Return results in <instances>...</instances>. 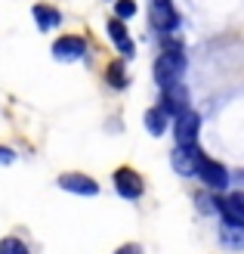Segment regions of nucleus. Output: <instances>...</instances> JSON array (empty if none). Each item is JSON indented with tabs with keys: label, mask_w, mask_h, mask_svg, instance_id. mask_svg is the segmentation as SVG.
Returning a JSON list of instances; mask_svg holds the SVG:
<instances>
[{
	"label": "nucleus",
	"mask_w": 244,
	"mask_h": 254,
	"mask_svg": "<svg viewBox=\"0 0 244 254\" xmlns=\"http://www.w3.org/2000/svg\"><path fill=\"white\" fill-rule=\"evenodd\" d=\"M16 161V152L6 149V146H0V164H12Z\"/></svg>",
	"instance_id": "obj_18"
},
{
	"label": "nucleus",
	"mask_w": 244,
	"mask_h": 254,
	"mask_svg": "<svg viewBox=\"0 0 244 254\" xmlns=\"http://www.w3.org/2000/svg\"><path fill=\"white\" fill-rule=\"evenodd\" d=\"M114 254H143V248H136V245H124V248H118Z\"/></svg>",
	"instance_id": "obj_20"
},
{
	"label": "nucleus",
	"mask_w": 244,
	"mask_h": 254,
	"mask_svg": "<svg viewBox=\"0 0 244 254\" xmlns=\"http://www.w3.org/2000/svg\"><path fill=\"white\" fill-rule=\"evenodd\" d=\"M198 130H201V118L198 112H183L176 115V124H173V136H176V146H192L198 143Z\"/></svg>",
	"instance_id": "obj_3"
},
{
	"label": "nucleus",
	"mask_w": 244,
	"mask_h": 254,
	"mask_svg": "<svg viewBox=\"0 0 244 254\" xmlns=\"http://www.w3.org/2000/svg\"><path fill=\"white\" fill-rule=\"evenodd\" d=\"M183 74H186V53H183V47H179V50H167V53L158 56V62H155V81H158L161 90H164V87L179 84Z\"/></svg>",
	"instance_id": "obj_1"
},
{
	"label": "nucleus",
	"mask_w": 244,
	"mask_h": 254,
	"mask_svg": "<svg viewBox=\"0 0 244 254\" xmlns=\"http://www.w3.org/2000/svg\"><path fill=\"white\" fill-rule=\"evenodd\" d=\"M84 53H87V41L78 34H65L53 44V56L59 62H78V59H84Z\"/></svg>",
	"instance_id": "obj_5"
},
{
	"label": "nucleus",
	"mask_w": 244,
	"mask_h": 254,
	"mask_svg": "<svg viewBox=\"0 0 244 254\" xmlns=\"http://www.w3.org/2000/svg\"><path fill=\"white\" fill-rule=\"evenodd\" d=\"M216 211L226 220H244V192H232L226 198H216Z\"/></svg>",
	"instance_id": "obj_10"
},
{
	"label": "nucleus",
	"mask_w": 244,
	"mask_h": 254,
	"mask_svg": "<svg viewBox=\"0 0 244 254\" xmlns=\"http://www.w3.org/2000/svg\"><path fill=\"white\" fill-rule=\"evenodd\" d=\"M161 109L167 112V115H183V112H189V90L183 84H173V87H164L161 93Z\"/></svg>",
	"instance_id": "obj_6"
},
{
	"label": "nucleus",
	"mask_w": 244,
	"mask_h": 254,
	"mask_svg": "<svg viewBox=\"0 0 244 254\" xmlns=\"http://www.w3.org/2000/svg\"><path fill=\"white\" fill-rule=\"evenodd\" d=\"M0 254H28V248L16 236H6V239H0Z\"/></svg>",
	"instance_id": "obj_15"
},
{
	"label": "nucleus",
	"mask_w": 244,
	"mask_h": 254,
	"mask_svg": "<svg viewBox=\"0 0 244 254\" xmlns=\"http://www.w3.org/2000/svg\"><path fill=\"white\" fill-rule=\"evenodd\" d=\"M59 186L65 189V192H78V195H96L99 192V183L87 174H62Z\"/></svg>",
	"instance_id": "obj_9"
},
{
	"label": "nucleus",
	"mask_w": 244,
	"mask_h": 254,
	"mask_svg": "<svg viewBox=\"0 0 244 254\" xmlns=\"http://www.w3.org/2000/svg\"><path fill=\"white\" fill-rule=\"evenodd\" d=\"M195 177H198V180L207 186V189H213V192H223V189L229 186V171L223 168L220 161H213V158H207V155L201 158Z\"/></svg>",
	"instance_id": "obj_2"
},
{
	"label": "nucleus",
	"mask_w": 244,
	"mask_h": 254,
	"mask_svg": "<svg viewBox=\"0 0 244 254\" xmlns=\"http://www.w3.org/2000/svg\"><path fill=\"white\" fill-rule=\"evenodd\" d=\"M220 236H223V242H226V245L241 248V245H244V220H226V217H223Z\"/></svg>",
	"instance_id": "obj_12"
},
{
	"label": "nucleus",
	"mask_w": 244,
	"mask_h": 254,
	"mask_svg": "<svg viewBox=\"0 0 244 254\" xmlns=\"http://www.w3.org/2000/svg\"><path fill=\"white\" fill-rule=\"evenodd\" d=\"M31 16H34V22H37V28H41V31L59 28V22H62V12L53 9V6H47V3H37V6L31 9Z\"/></svg>",
	"instance_id": "obj_11"
},
{
	"label": "nucleus",
	"mask_w": 244,
	"mask_h": 254,
	"mask_svg": "<svg viewBox=\"0 0 244 254\" xmlns=\"http://www.w3.org/2000/svg\"><path fill=\"white\" fill-rule=\"evenodd\" d=\"M201 158H204V152L198 149V143H192V146H176L170 161H173L176 174H183V177H195Z\"/></svg>",
	"instance_id": "obj_4"
},
{
	"label": "nucleus",
	"mask_w": 244,
	"mask_h": 254,
	"mask_svg": "<svg viewBox=\"0 0 244 254\" xmlns=\"http://www.w3.org/2000/svg\"><path fill=\"white\" fill-rule=\"evenodd\" d=\"M108 84H111V87H127L124 65H121V62H111V65H108Z\"/></svg>",
	"instance_id": "obj_16"
},
{
	"label": "nucleus",
	"mask_w": 244,
	"mask_h": 254,
	"mask_svg": "<svg viewBox=\"0 0 244 254\" xmlns=\"http://www.w3.org/2000/svg\"><path fill=\"white\" fill-rule=\"evenodd\" d=\"M151 3H167V0H151Z\"/></svg>",
	"instance_id": "obj_21"
},
{
	"label": "nucleus",
	"mask_w": 244,
	"mask_h": 254,
	"mask_svg": "<svg viewBox=\"0 0 244 254\" xmlns=\"http://www.w3.org/2000/svg\"><path fill=\"white\" fill-rule=\"evenodd\" d=\"M114 12H118V19L124 22V19H130L136 12V3H133V0H118V3H114Z\"/></svg>",
	"instance_id": "obj_17"
},
{
	"label": "nucleus",
	"mask_w": 244,
	"mask_h": 254,
	"mask_svg": "<svg viewBox=\"0 0 244 254\" xmlns=\"http://www.w3.org/2000/svg\"><path fill=\"white\" fill-rule=\"evenodd\" d=\"M198 205H201V211H213V205H210L207 192H201V195H198Z\"/></svg>",
	"instance_id": "obj_19"
},
{
	"label": "nucleus",
	"mask_w": 244,
	"mask_h": 254,
	"mask_svg": "<svg viewBox=\"0 0 244 254\" xmlns=\"http://www.w3.org/2000/svg\"><path fill=\"white\" fill-rule=\"evenodd\" d=\"M167 118H170V115H167L161 106H158V109H148V112H146V127H148V133H151V136H161V133L167 130Z\"/></svg>",
	"instance_id": "obj_14"
},
{
	"label": "nucleus",
	"mask_w": 244,
	"mask_h": 254,
	"mask_svg": "<svg viewBox=\"0 0 244 254\" xmlns=\"http://www.w3.org/2000/svg\"><path fill=\"white\" fill-rule=\"evenodd\" d=\"M151 25H155L161 34H170V31L179 28V16L170 6V0H167V3H151Z\"/></svg>",
	"instance_id": "obj_8"
},
{
	"label": "nucleus",
	"mask_w": 244,
	"mask_h": 254,
	"mask_svg": "<svg viewBox=\"0 0 244 254\" xmlns=\"http://www.w3.org/2000/svg\"><path fill=\"white\" fill-rule=\"evenodd\" d=\"M114 189L124 195V198H139L143 195V177H139L133 168H118L114 171Z\"/></svg>",
	"instance_id": "obj_7"
},
{
	"label": "nucleus",
	"mask_w": 244,
	"mask_h": 254,
	"mask_svg": "<svg viewBox=\"0 0 244 254\" xmlns=\"http://www.w3.org/2000/svg\"><path fill=\"white\" fill-rule=\"evenodd\" d=\"M108 34H111V41L121 47L124 56H133V41H130V34H127V25H124L121 19H111V22H108Z\"/></svg>",
	"instance_id": "obj_13"
}]
</instances>
